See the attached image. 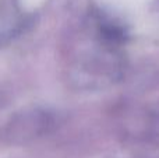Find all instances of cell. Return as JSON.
I'll use <instances>...</instances> for the list:
<instances>
[{
    "label": "cell",
    "instance_id": "6da1fadb",
    "mask_svg": "<svg viewBox=\"0 0 159 158\" xmlns=\"http://www.w3.org/2000/svg\"><path fill=\"white\" fill-rule=\"evenodd\" d=\"M22 2V4H25L27 7H36V6H39V4H42V3L45 2V0H21Z\"/></svg>",
    "mask_w": 159,
    "mask_h": 158
}]
</instances>
